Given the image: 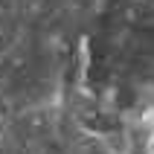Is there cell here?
I'll use <instances>...</instances> for the list:
<instances>
[{"label": "cell", "instance_id": "1", "mask_svg": "<svg viewBox=\"0 0 154 154\" xmlns=\"http://www.w3.org/2000/svg\"><path fill=\"white\" fill-rule=\"evenodd\" d=\"M143 125H146L148 131H154V108H148V111L143 113Z\"/></svg>", "mask_w": 154, "mask_h": 154}]
</instances>
